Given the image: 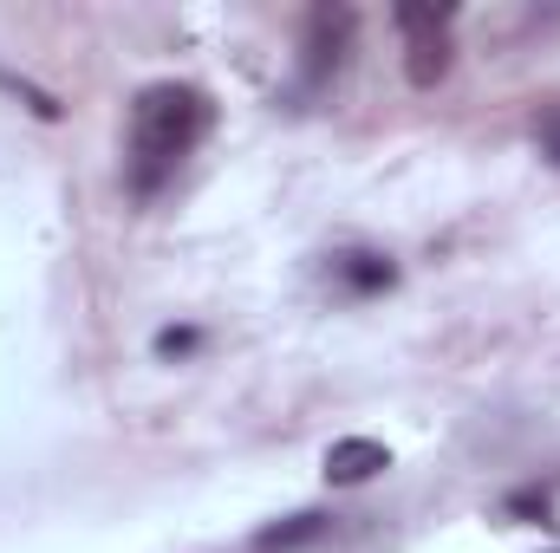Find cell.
<instances>
[{
    "label": "cell",
    "mask_w": 560,
    "mask_h": 553,
    "mask_svg": "<svg viewBox=\"0 0 560 553\" xmlns=\"http://www.w3.org/2000/svg\"><path fill=\"white\" fill-rule=\"evenodd\" d=\"M209 118H215L209 92H196V85H150V92H138V105H131V189L156 196L176 176V163L209 138Z\"/></svg>",
    "instance_id": "1"
},
{
    "label": "cell",
    "mask_w": 560,
    "mask_h": 553,
    "mask_svg": "<svg viewBox=\"0 0 560 553\" xmlns=\"http://www.w3.org/2000/svg\"><path fill=\"white\" fill-rule=\"evenodd\" d=\"M392 20H398V33L411 39V59H405L411 85H423V92H430V85H436V79L450 72V52H456V46H450L456 7H418V0H405V7L392 13Z\"/></svg>",
    "instance_id": "2"
},
{
    "label": "cell",
    "mask_w": 560,
    "mask_h": 553,
    "mask_svg": "<svg viewBox=\"0 0 560 553\" xmlns=\"http://www.w3.org/2000/svg\"><path fill=\"white\" fill-rule=\"evenodd\" d=\"M352 33H359V13H352V7H313V13H306V39H300V72H306V85H326V79L346 66Z\"/></svg>",
    "instance_id": "3"
},
{
    "label": "cell",
    "mask_w": 560,
    "mask_h": 553,
    "mask_svg": "<svg viewBox=\"0 0 560 553\" xmlns=\"http://www.w3.org/2000/svg\"><path fill=\"white\" fill-rule=\"evenodd\" d=\"M392 469V449L378 443V436H339L332 449H326V482L332 489H359V482H372V475H385Z\"/></svg>",
    "instance_id": "4"
},
{
    "label": "cell",
    "mask_w": 560,
    "mask_h": 553,
    "mask_svg": "<svg viewBox=\"0 0 560 553\" xmlns=\"http://www.w3.org/2000/svg\"><path fill=\"white\" fill-rule=\"evenodd\" d=\"M326 534H332V515H326V508H300V515H287V521L255 528L248 553H300V548H319Z\"/></svg>",
    "instance_id": "5"
},
{
    "label": "cell",
    "mask_w": 560,
    "mask_h": 553,
    "mask_svg": "<svg viewBox=\"0 0 560 553\" xmlns=\"http://www.w3.org/2000/svg\"><path fill=\"white\" fill-rule=\"evenodd\" d=\"M332 280L346 293H385L398 280V268H392V255H339L332 261Z\"/></svg>",
    "instance_id": "6"
},
{
    "label": "cell",
    "mask_w": 560,
    "mask_h": 553,
    "mask_svg": "<svg viewBox=\"0 0 560 553\" xmlns=\"http://www.w3.org/2000/svg\"><path fill=\"white\" fill-rule=\"evenodd\" d=\"M196 345H202V332H189V326H183V332H176V326L156 332V352H163V358H183V352H196Z\"/></svg>",
    "instance_id": "7"
},
{
    "label": "cell",
    "mask_w": 560,
    "mask_h": 553,
    "mask_svg": "<svg viewBox=\"0 0 560 553\" xmlns=\"http://www.w3.org/2000/svg\"><path fill=\"white\" fill-rule=\"evenodd\" d=\"M535 138H541V156H548V163L560 169V105H555V111H541V125H535Z\"/></svg>",
    "instance_id": "8"
},
{
    "label": "cell",
    "mask_w": 560,
    "mask_h": 553,
    "mask_svg": "<svg viewBox=\"0 0 560 553\" xmlns=\"http://www.w3.org/2000/svg\"><path fill=\"white\" fill-rule=\"evenodd\" d=\"M548 508H555L548 489H522V495H509V515H548Z\"/></svg>",
    "instance_id": "9"
}]
</instances>
